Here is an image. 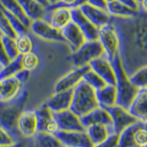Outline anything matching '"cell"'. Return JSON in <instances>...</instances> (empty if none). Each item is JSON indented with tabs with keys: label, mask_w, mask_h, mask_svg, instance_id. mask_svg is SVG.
<instances>
[{
	"label": "cell",
	"mask_w": 147,
	"mask_h": 147,
	"mask_svg": "<svg viewBox=\"0 0 147 147\" xmlns=\"http://www.w3.org/2000/svg\"><path fill=\"white\" fill-rule=\"evenodd\" d=\"M110 23L117 32L119 57L124 71L129 77L147 65V13L140 7L135 16H112Z\"/></svg>",
	"instance_id": "obj_1"
},
{
	"label": "cell",
	"mask_w": 147,
	"mask_h": 147,
	"mask_svg": "<svg viewBox=\"0 0 147 147\" xmlns=\"http://www.w3.org/2000/svg\"><path fill=\"white\" fill-rule=\"evenodd\" d=\"M29 98V93L22 89L16 98L8 102H0V126L14 136L17 129L18 119L24 111Z\"/></svg>",
	"instance_id": "obj_2"
},
{
	"label": "cell",
	"mask_w": 147,
	"mask_h": 147,
	"mask_svg": "<svg viewBox=\"0 0 147 147\" xmlns=\"http://www.w3.org/2000/svg\"><path fill=\"white\" fill-rule=\"evenodd\" d=\"M115 74V88L117 91L116 105L129 110L139 89L134 86L124 71L118 55L111 62Z\"/></svg>",
	"instance_id": "obj_3"
},
{
	"label": "cell",
	"mask_w": 147,
	"mask_h": 147,
	"mask_svg": "<svg viewBox=\"0 0 147 147\" xmlns=\"http://www.w3.org/2000/svg\"><path fill=\"white\" fill-rule=\"evenodd\" d=\"M99 107L96 91L82 80L74 88L72 102L69 110L81 118Z\"/></svg>",
	"instance_id": "obj_4"
},
{
	"label": "cell",
	"mask_w": 147,
	"mask_h": 147,
	"mask_svg": "<svg viewBox=\"0 0 147 147\" xmlns=\"http://www.w3.org/2000/svg\"><path fill=\"white\" fill-rule=\"evenodd\" d=\"M105 55V51L99 40L86 41L71 55L72 63L76 68L88 65L91 61Z\"/></svg>",
	"instance_id": "obj_5"
},
{
	"label": "cell",
	"mask_w": 147,
	"mask_h": 147,
	"mask_svg": "<svg viewBox=\"0 0 147 147\" xmlns=\"http://www.w3.org/2000/svg\"><path fill=\"white\" fill-rule=\"evenodd\" d=\"M99 41L105 51V55L110 63L119 55V39L117 32L112 24L100 27L99 30Z\"/></svg>",
	"instance_id": "obj_6"
},
{
	"label": "cell",
	"mask_w": 147,
	"mask_h": 147,
	"mask_svg": "<svg viewBox=\"0 0 147 147\" xmlns=\"http://www.w3.org/2000/svg\"><path fill=\"white\" fill-rule=\"evenodd\" d=\"M106 110L108 111L112 119L113 132L117 135H119L128 127L138 121L135 116L129 112L128 110L117 105Z\"/></svg>",
	"instance_id": "obj_7"
},
{
	"label": "cell",
	"mask_w": 147,
	"mask_h": 147,
	"mask_svg": "<svg viewBox=\"0 0 147 147\" xmlns=\"http://www.w3.org/2000/svg\"><path fill=\"white\" fill-rule=\"evenodd\" d=\"M59 126L60 130L64 132H85L86 129L82 125L80 118L74 113L71 110H67L63 112L53 113Z\"/></svg>",
	"instance_id": "obj_8"
},
{
	"label": "cell",
	"mask_w": 147,
	"mask_h": 147,
	"mask_svg": "<svg viewBox=\"0 0 147 147\" xmlns=\"http://www.w3.org/2000/svg\"><path fill=\"white\" fill-rule=\"evenodd\" d=\"M30 30L34 35L45 40L66 43L60 30L54 28L43 19L32 21Z\"/></svg>",
	"instance_id": "obj_9"
},
{
	"label": "cell",
	"mask_w": 147,
	"mask_h": 147,
	"mask_svg": "<svg viewBox=\"0 0 147 147\" xmlns=\"http://www.w3.org/2000/svg\"><path fill=\"white\" fill-rule=\"evenodd\" d=\"M35 111L38 119V132L55 135L60 130L57 122L54 118L53 113L47 104L40 106Z\"/></svg>",
	"instance_id": "obj_10"
},
{
	"label": "cell",
	"mask_w": 147,
	"mask_h": 147,
	"mask_svg": "<svg viewBox=\"0 0 147 147\" xmlns=\"http://www.w3.org/2000/svg\"><path fill=\"white\" fill-rule=\"evenodd\" d=\"M71 21L80 29L86 39V41H94L98 40L99 29L94 25L82 13L79 7L71 9Z\"/></svg>",
	"instance_id": "obj_11"
},
{
	"label": "cell",
	"mask_w": 147,
	"mask_h": 147,
	"mask_svg": "<svg viewBox=\"0 0 147 147\" xmlns=\"http://www.w3.org/2000/svg\"><path fill=\"white\" fill-rule=\"evenodd\" d=\"M54 28L61 30L71 22V9L67 7H57L53 10H46L42 18Z\"/></svg>",
	"instance_id": "obj_12"
},
{
	"label": "cell",
	"mask_w": 147,
	"mask_h": 147,
	"mask_svg": "<svg viewBox=\"0 0 147 147\" xmlns=\"http://www.w3.org/2000/svg\"><path fill=\"white\" fill-rule=\"evenodd\" d=\"M90 69V68L88 65L80 68H76L74 70L68 73L56 83L54 93L73 89L83 80L84 74Z\"/></svg>",
	"instance_id": "obj_13"
},
{
	"label": "cell",
	"mask_w": 147,
	"mask_h": 147,
	"mask_svg": "<svg viewBox=\"0 0 147 147\" xmlns=\"http://www.w3.org/2000/svg\"><path fill=\"white\" fill-rule=\"evenodd\" d=\"M67 147H94L85 132H64L59 130L55 135Z\"/></svg>",
	"instance_id": "obj_14"
},
{
	"label": "cell",
	"mask_w": 147,
	"mask_h": 147,
	"mask_svg": "<svg viewBox=\"0 0 147 147\" xmlns=\"http://www.w3.org/2000/svg\"><path fill=\"white\" fill-rule=\"evenodd\" d=\"M90 69L98 74L107 85H115V74L111 63L105 55L89 63Z\"/></svg>",
	"instance_id": "obj_15"
},
{
	"label": "cell",
	"mask_w": 147,
	"mask_h": 147,
	"mask_svg": "<svg viewBox=\"0 0 147 147\" xmlns=\"http://www.w3.org/2000/svg\"><path fill=\"white\" fill-rule=\"evenodd\" d=\"M17 129L24 138H34L38 132V119L35 111H24L17 122Z\"/></svg>",
	"instance_id": "obj_16"
},
{
	"label": "cell",
	"mask_w": 147,
	"mask_h": 147,
	"mask_svg": "<svg viewBox=\"0 0 147 147\" xmlns=\"http://www.w3.org/2000/svg\"><path fill=\"white\" fill-rule=\"evenodd\" d=\"M82 13L97 28L108 24L111 22L112 16L107 10L93 7L88 3H85L79 7Z\"/></svg>",
	"instance_id": "obj_17"
},
{
	"label": "cell",
	"mask_w": 147,
	"mask_h": 147,
	"mask_svg": "<svg viewBox=\"0 0 147 147\" xmlns=\"http://www.w3.org/2000/svg\"><path fill=\"white\" fill-rule=\"evenodd\" d=\"M60 32L65 42L69 44L73 52L77 51L82 44L86 42V39L80 29L72 21L68 25L60 30Z\"/></svg>",
	"instance_id": "obj_18"
},
{
	"label": "cell",
	"mask_w": 147,
	"mask_h": 147,
	"mask_svg": "<svg viewBox=\"0 0 147 147\" xmlns=\"http://www.w3.org/2000/svg\"><path fill=\"white\" fill-rule=\"evenodd\" d=\"M23 84L14 77L0 80V102H8L19 94Z\"/></svg>",
	"instance_id": "obj_19"
},
{
	"label": "cell",
	"mask_w": 147,
	"mask_h": 147,
	"mask_svg": "<svg viewBox=\"0 0 147 147\" xmlns=\"http://www.w3.org/2000/svg\"><path fill=\"white\" fill-rule=\"evenodd\" d=\"M128 110L138 120L147 123V88L139 89Z\"/></svg>",
	"instance_id": "obj_20"
},
{
	"label": "cell",
	"mask_w": 147,
	"mask_h": 147,
	"mask_svg": "<svg viewBox=\"0 0 147 147\" xmlns=\"http://www.w3.org/2000/svg\"><path fill=\"white\" fill-rule=\"evenodd\" d=\"M73 91L74 88L55 93L46 104L52 113L63 112L69 110L71 105Z\"/></svg>",
	"instance_id": "obj_21"
},
{
	"label": "cell",
	"mask_w": 147,
	"mask_h": 147,
	"mask_svg": "<svg viewBox=\"0 0 147 147\" xmlns=\"http://www.w3.org/2000/svg\"><path fill=\"white\" fill-rule=\"evenodd\" d=\"M80 121L85 129L93 124H104L113 128V121L110 113L106 109L101 107L81 117Z\"/></svg>",
	"instance_id": "obj_22"
},
{
	"label": "cell",
	"mask_w": 147,
	"mask_h": 147,
	"mask_svg": "<svg viewBox=\"0 0 147 147\" xmlns=\"http://www.w3.org/2000/svg\"><path fill=\"white\" fill-rule=\"evenodd\" d=\"M96 98L99 107L105 109L116 105L117 91L115 85L107 84L102 89L96 90Z\"/></svg>",
	"instance_id": "obj_23"
},
{
	"label": "cell",
	"mask_w": 147,
	"mask_h": 147,
	"mask_svg": "<svg viewBox=\"0 0 147 147\" xmlns=\"http://www.w3.org/2000/svg\"><path fill=\"white\" fill-rule=\"evenodd\" d=\"M86 132L94 146L100 144L108 138L110 134L114 133L112 127L104 124H93L86 128Z\"/></svg>",
	"instance_id": "obj_24"
},
{
	"label": "cell",
	"mask_w": 147,
	"mask_h": 147,
	"mask_svg": "<svg viewBox=\"0 0 147 147\" xmlns=\"http://www.w3.org/2000/svg\"><path fill=\"white\" fill-rule=\"evenodd\" d=\"M0 5L4 9L18 18L26 27L30 28L32 21L27 16L16 0H0Z\"/></svg>",
	"instance_id": "obj_25"
},
{
	"label": "cell",
	"mask_w": 147,
	"mask_h": 147,
	"mask_svg": "<svg viewBox=\"0 0 147 147\" xmlns=\"http://www.w3.org/2000/svg\"><path fill=\"white\" fill-rule=\"evenodd\" d=\"M32 21L42 19L46 12V8L35 0H16Z\"/></svg>",
	"instance_id": "obj_26"
},
{
	"label": "cell",
	"mask_w": 147,
	"mask_h": 147,
	"mask_svg": "<svg viewBox=\"0 0 147 147\" xmlns=\"http://www.w3.org/2000/svg\"><path fill=\"white\" fill-rule=\"evenodd\" d=\"M145 125L144 123L138 121L136 124L129 126L119 135L118 147H138L134 140V135L138 129Z\"/></svg>",
	"instance_id": "obj_27"
},
{
	"label": "cell",
	"mask_w": 147,
	"mask_h": 147,
	"mask_svg": "<svg viewBox=\"0 0 147 147\" xmlns=\"http://www.w3.org/2000/svg\"><path fill=\"white\" fill-rule=\"evenodd\" d=\"M35 147H65L61 140L55 135L38 132L34 136Z\"/></svg>",
	"instance_id": "obj_28"
},
{
	"label": "cell",
	"mask_w": 147,
	"mask_h": 147,
	"mask_svg": "<svg viewBox=\"0 0 147 147\" xmlns=\"http://www.w3.org/2000/svg\"><path fill=\"white\" fill-rule=\"evenodd\" d=\"M107 10L111 16L119 18H130L136 16L138 11L129 8L127 6L115 0L111 3L107 4Z\"/></svg>",
	"instance_id": "obj_29"
},
{
	"label": "cell",
	"mask_w": 147,
	"mask_h": 147,
	"mask_svg": "<svg viewBox=\"0 0 147 147\" xmlns=\"http://www.w3.org/2000/svg\"><path fill=\"white\" fill-rule=\"evenodd\" d=\"M22 55H20L15 60H11L7 65L2 68L0 71V80L14 77L18 72L23 69L22 63Z\"/></svg>",
	"instance_id": "obj_30"
},
{
	"label": "cell",
	"mask_w": 147,
	"mask_h": 147,
	"mask_svg": "<svg viewBox=\"0 0 147 147\" xmlns=\"http://www.w3.org/2000/svg\"><path fill=\"white\" fill-rule=\"evenodd\" d=\"M16 44L19 55H24L32 52L33 42L27 33L17 35L16 38Z\"/></svg>",
	"instance_id": "obj_31"
},
{
	"label": "cell",
	"mask_w": 147,
	"mask_h": 147,
	"mask_svg": "<svg viewBox=\"0 0 147 147\" xmlns=\"http://www.w3.org/2000/svg\"><path fill=\"white\" fill-rule=\"evenodd\" d=\"M129 80L137 88H147V65L142 67L129 77Z\"/></svg>",
	"instance_id": "obj_32"
},
{
	"label": "cell",
	"mask_w": 147,
	"mask_h": 147,
	"mask_svg": "<svg viewBox=\"0 0 147 147\" xmlns=\"http://www.w3.org/2000/svg\"><path fill=\"white\" fill-rule=\"evenodd\" d=\"M2 44L5 48V50L7 53L10 60H13L19 56V53L17 49L16 44V39L10 38V37L6 36V35H1Z\"/></svg>",
	"instance_id": "obj_33"
},
{
	"label": "cell",
	"mask_w": 147,
	"mask_h": 147,
	"mask_svg": "<svg viewBox=\"0 0 147 147\" xmlns=\"http://www.w3.org/2000/svg\"><path fill=\"white\" fill-rule=\"evenodd\" d=\"M83 80H85L89 85H90L94 90H96V91L100 90L107 85V83L91 69L88 71L84 74Z\"/></svg>",
	"instance_id": "obj_34"
},
{
	"label": "cell",
	"mask_w": 147,
	"mask_h": 147,
	"mask_svg": "<svg viewBox=\"0 0 147 147\" xmlns=\"http://www.w3.org/2000/svg\"><path fill=\"white\" fill-rule=\"evenodd\" d=\"M0 33L13 38H16L17 35L12 27L8 18L4 13L0 5Z\"/></svg>",
	"instance_id": "obj_35"
},
{
	"label": "cell",
	"mask_w": 147,
	"mask_h": 147,
	"mask_svg": "<svg viewBox=\"0 0 147 147\" xmlns=\"http://www.w3.org/2000/svg\"><path fill=\"white\" fill-rule=\"evenodd\" d=\"M1 6H2V5H1ZM2 10H3L5 14L6 15V16L8 18V20L9 22H10V24H11L12 27H13V29L14 30V31H15V32L16 33L17 35L27 33V32H28V30H30V29H28L27 27H26L24 25V24L22 23L18 18L14 16L13 14L9 13L7 10L4 9L2 7Z\"/></svg>",
	"instance_id": "obj_36"
},
{
	"label": "cell",
	"mask_w": 147,
	"mask_h": 147,
	"mask_svg": "<svg viewBox=\"0 0 147 147\" xmlns=\"http://www.w3.org/2000/svg\"><path fill=\"white\" fill-rule=\"evenodd\" d=\"M22 66L24 69L30 71L35 70L39 64V57L35 52H31L22 55Z\"/></svg>",
	"instance_id": "obj_37"
},
{
	"label": "cell",
	"mask_w": 147,
	"mask_h": 147,
	"mask_svg": "<svg viewBox=\"0 0 147 147\" xmlns=\"http://www.w3.org/2000/svg\"><path fill=\"white\" fill-rule=\"evenodd\" d=\"M16 141L14 136L6 129L0 126V147L11 145Z\"/></svg>",
	"instance_id": "obj_38"
},
{
	"label": "cell",
	"mask_w": 147,
	"mask_h": 147,
	"mask_svg": "<svg viewBox=\"0 0 147 147\" xmlns=\"http://www.w3.org/2000/svg\"><path fill=\"white\" fill-rule=\"evenodd\" d=\"M134 140L138 147L147 143V129L145 125L138 129L134 135Z\"/></svg>",
	"instance_id": "obj_39"
},
{
	"label": "cell",
	"mask_w": 147,
	"mask_h": 147,
	"mask_svg": "<svg viewBox=\"0 0 147 147\" xmlns=\"http://www.w3.org/2000/svg\"><path fill=\"white\" fill-rule=\"evenodd\" d=\"M119 144V135L115 133L110 134L106 140L100 144L94 146V147H118Z\"/></svg>",
	"instance_id": "obj_40"
},
{
	"label": "cell",
	"mask_w": 147,
	"mask_h": 147,
	"mask_svg": "<svg viewBox=\"0 0 147 147\" xmlns=\"http://www.w3.org/2000/svg\"><path fill=\"white\" fill-rule=\"evenodd\" d=\"M1 35H2V34L0 33V66L2 68H4L6 65H8L10 60L3 47L2 39H1Z\"/></svg>",
	"instance_id": "obj_41"
},
{
	"label": "cell",
	"mask_w": 147,
	"mask_h": 147,
	"mask_svg": "<svg viewBox=\"0 0 147 147\" xmlns=\"http://www.w3.org/2000/svg\"><path fill=\"white\" fill-rule=\"evenodd\" d=\"M30 75H31V71L23 69L22 71L18 72L15 75V77L24 85L26 82L28 81V80L30 77Z\"/></svg>",
	"instance_id": "obj_42"
},
{
	"label": "cell",
	"mask_w": 147,
	"mask_h": 147,
	"mask_svg": "<svg viewBox=\"0 0 147 147\" xmlns=\"http://www.w3.org/2000/svg\"><path fill=\"white\" fill-rule=\"evenodd\" d=\"M118 1L132 10H136V11H138L140 10V4L136 2V0H118Z\"/></svg>",
	"instance_id": "obj_43"
},
{
	"label": "cell",
	"mask_w": 147,
	"mask_h": 147,
	"mask_svg": "<svg viewBox=\"0 0 147 147\" xmlns=\"http://www.w3.org/2000/svg\"><path fill=\"white\" fill-rule=\"evenodd\" d=\"M86 3L91 5L93 7L107 10V4L105 0H87V2H86Z\"/></svg>",
	"instance_id": "obj_44"
},
{
	"label": "cell",
	"mask_w": 147,
	"mask_h": 147,
	"mask_svg": "<svg viewBox=\"0 0 147 147\" xmlns=\"http://www.w3.org/2000/svg\"><path fill=\"white\" fill-rule=\"evenodd\" d=\"M2 147H27V144L24 140H16L14 144L11 145L5 146Z\"/></svg>",
	"instance_id": "obj_45"
},
{
	"label": "cell",
	"mask_w": 147,
	"mask_h": 147,
	"mask_svg": "<svg viewBox=\"0 0 147 147\" xmlns=\"http://www.w3.org/2000/svg\"><path fill=\"white\" fill-rule=\"evenodd\" d=\"M35 1H36L38 3H39L40 5H41L42 6H43L44 7H45L46 9L50 6V4H49V2L48 0H35Z\"/></svg>",
	"instance_id": "obj_46"
},
{
	"label": "cell",
	"mask_w": 147,
	"mask_h": 147,
	"mask_svg": "<svg viewBox=\"0 0 147 147\" xmlns=\"http://www.w3.org/2000/svg\"><path fill=\"white\" fill-rule=\"evenodd\" d=\"M140 8L147 13V0H142V2H140Z\"/></svg>",
	"instance_id": "obj_47"
},
{
	"label": "cell",
	"mask_w": 147,
	"mask_h": 147,
	"mask_svg": "<svg viewBox=\"0 0 147 147\" xmlns=\"http://www.w3.org/2000/svg\"><path fill=\"white\" fill-rule=\"evenodd\" d=\"M48 1L49 4H50V5H53L57 3L58 2H60V0H48Z\"/></svg>",
	"instance_id": "obj_48"
},
{
	"label": "cell",
	"mask_w": 147,
	"mask_h": 147,
	"mask_svg": "<svg viewBox=\"0 0 147 147\" xmlns=\"http://www.w3.org/2000/svg\"><path fill=\"white\" fill-rule=\"evenodd\" d=\"M106 2H107V4H109V3H111V2H114V1H115V0H105Z\"/></svg>",
	"instance_id": "obj_49"
},
{
	"label": "cell",
	"mask_w": 147,
	"mask_h": 147,
	"mask_svg": "<svg viewBox=\"0 0 147 147\" xmlns=\"http://www.w3.org/2000/svg\"><path fill=\"white\" fill-rule=\"evenodd\" d=\"M139 147H147V143H146V144H144V145L140 146H139Z\"/></svg>",
	"instance_id": "obj_50"
},
{
	"label": "cell",
	"mask_w": 147,
	"mask_h": 147,
	"mask_svg": "<svg viewBox=\"0 0 147 147\" xmlns=\"http://www.w3.org/2000/svg\"><path fill=\"white\" fill-rule=\"evenodd\" d=\"M136 2H138L139 4H140V2H142V0H136Z\"/></svg>",
	"instance_id": "obj_51"
},
{
	"label": "cell",
	"mask_w": 147,
	"mask_h": 147,
	"mask_svg": "<svg viewBox=\"0 0 147 147\" xmlns=\"http://www.w3.org/2000/svg\"><path fill=\"white\" fill-rule=\"evenodd\" d=\"M145 127L147 129V123H146L145 124Z\"/></svg>",
	"instance_id": "obj_52"
},
{
	"label": "cell",
	"mask_w": 147,
	"mask_h": 147,
	"mask_svg": "<svg viewBox=\"0 0 147 147\" xmlns=\"http://www.w3.org/2000/svg\"><path fill=\"white\" fill-rule=\"evenodd\" d=\"M1 69H2V67L0 66V71H1Z\"/></svg>",
	"instance_id": "obj_53"
},
{
	"label": "cell",
	"mask_w": 147,
	"mask_h": 147,
	"mask_svg": "<svg viewBox=\"0 0 147 147\" xmlns=\"http://www.w3.org/2000/svg\"><path fill=\"white\" fill-rule=\"evenodd\" d=\"M65 147H67V146H65Z\"/></svg>",
	"instance_id": "obj_54"
}]
</instances>
